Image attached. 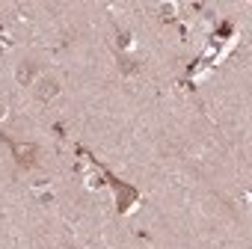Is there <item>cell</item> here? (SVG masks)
Here are the masks:
<instances>
[{
  "label": "cell",
  "mask_w": 252,
  "mask_h": 249,
  "mask_svg": "<svg viewBox=\"0 0 252 249\" xmlns=\"http://www.w3.org/2000/svg\"><path fill=\"white\" fill-rule=\"evenodd\" d=\"M116 184V190H119V211H125L134 199H137V190L134 187H125V184H119V181H113Z\"/></svg>",
  "instance_id": "obj_2"
},
{
  "label": "cell",
  "mask_w": 252,
  "mask_h": 249,
  "mask_svg": "<svg viewBox=\"0 0 252 249\" xmlns=\"http://www.w3.org/2000/svg\"><path fill=\"white\" fill-rule=\"evenodd\" d=\"M12 152L18 157L21 166H33L36 163V146H24V143H12Z\"/></svg>",
  "instance_id": "obj_1"
},
{
  "label": "cell",
  "mask_w": 252,
  "mask_h": 249,
  "mask_svg": "<svg viewBox=\"0 0 252 249\" xmlns=\"http://www.w3.org/2000/svg\"><path fill=\"white\" fill-rule=\"evenodd\" d=\"M51 95H57V83H54V80H42V83H39V98L48 101Z\"/></svg>",
  "instance_id": "obj_3"
}]
</instances>
